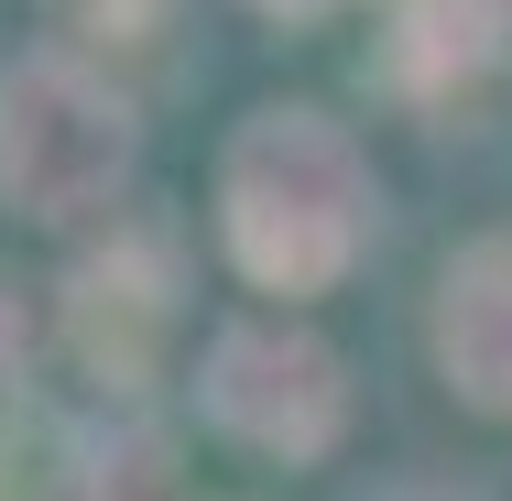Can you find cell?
<instances>
[{
	"label": "cell",
	"instance_id": "6da1fadb",
	"mask_svg": "<svg viewBox=\"0 0 512 501\" xmlns=\"http://www.w3.org/2000/svg\"><path fill=\"white\" fill-rule=\"evenodd\" d=\"M218 218L251 284L316 295L327 273H349L360 229H371V175L349 153L338 120L316 109H251V131L218 164Z\"/></svg>",
	"mask_w": 512,
	"mask_h": 501
},
{
	"label": "cell",
	"instance_id": "9c48e42d",
	"mask_svg": "<svg viewBox=\"0 0 512 501\" xmlns=\"http://www.w3.org/2000/svg\"><path fill=\"white\" fill-rule=\"evenodd\" d=\"M262 11H327V0H262Z\"/></svg>",
	"mask_w": 512,
	"mask_h": 501
},
{
	"label": "cell",
	"instance_id": "277c9868",
	"mask_svg": "<svg viewBox=\"0 0 512 501\" xmlns=\"http://www.w3.org/2000/svg\"><path fill=\"white\" fill-rule=\"evenodd\" d=\"M436 349L458 371V393L512 414V240H480L447 262V305H436Z\"/></svg>",
	"mask_w": 512,
	"mask_h": 501
},
{
	"label": "cell",
	"instance_id": "3957f363",
	"mask_svg": "<svg viewBox=\"0 0 512 501\" xmlns=\"http://www.w3.org/2000/svg\"><path fill=\"white\" fill-rule=\"evenodd\" d=\"M338 360L316 349L306 327H229L207 349V414L273 458H316L338 436Z\"/></svg>",
	"mask_w": 512,
	"mask_h": 501
},
{
	"label": "cell",
	"instance_id": "7a4b0ae2",
	"mask_svg": "<svg viewBox=\"0 0 512 501\" xmlns=\"http://www.w3.org/2000/svg\"><path fill=\"white\" fill-rule=\"evenodd\" d=\"M131 175V109L77 55H22L0 77V197L44 229L99 218Z\"/></svg>",
	"mask_w": 512,
	"mask_h": 501
},
{
	"label": "cell",
	"instance_id": "8992f818",
	"mask_svg": "<svg viewBox=\"0 0 512 501\" xmlns=\"http://www.w3.org/2000/svg\"><path fill=\"white\" fill-rule=\"evenodd\" d=\"M480 44H491V11L480 0H414L404 33H393V77H469L480 66Z\"/></svg>",
	"mask_w": 512,
	"mask_h": 501
},
{
	"label": "cell",
	"instance_id": "5b68a950",
	"mask_svg": "<svg viewBox=\"0 0 512 501\" xmlns=\"http://www.w3.org/2000/svg\"><path fill=\"white\" fill-rule=\"evenodd\" d=\"M164 327H175V295H164V251L153 240H131V251H109V262L77 273V349L99 360L109 382H131Z\"/></svg>",
	"mask_w": 512,
	"mask_h": 501
},
{
	"label": "cell",
	"instance_id": "52a82bcc",
	"mask_svg": "<svg viewBox=\"0 0 512 501\" xmlns=\"http://www.w3.org/2000/svg\"><path fill=\"white\" fill-rule=\"evenodd\" d=\"M11 360H22V305L0 295V382H11Z\"/></svg>",
	"mask_w": 512,
	"mask_h": 501
},
{
	"label": "cell",
	"instance_id": "ba28073f",
	"mask_svg": "<svg viewBox=\"0 0 512 501\" xmlns=\"http://www.w3.org/2000/svg\"><path fill=\"white\" fill-rule=\"evenodd\" d=\"M480 11H491V33H502V44H512V0H480Z\"/></svg>",
	"mask_w": 512,
	"mask_h": 501
}]
</instances>
